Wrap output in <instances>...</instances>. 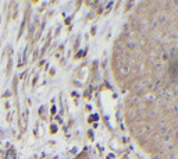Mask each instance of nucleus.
<instances>
[{"instance_id":"1","label":"nucleus","mask_w":178,"mask_h":159,"mask_svg":"<svg viewBox=\"0 0 178 159\" xmlns=\"http://www.w3.org/2000/svg\"><path fill=\"white\" fill-rule=\"evenodd\" d=\"M170 75H171V78L174 81H178V56H175L174 59H172V61L170 63Z\"/></svg>"}]
</instances>
